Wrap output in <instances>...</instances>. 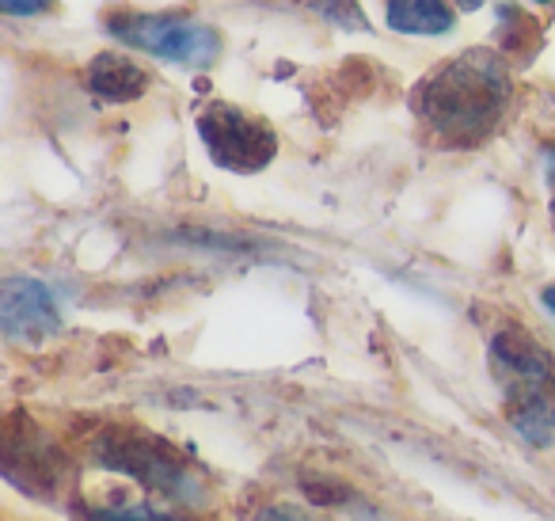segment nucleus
I'll return each mask as SVG.
<instances>
[{"label":"nucleus","mask_w":555,"mask_h":521,"mask_svg":"<svg viewBox=\"0 0 555 521\" xmlns=\"http://www.w3.org/2000/svg\"><path fill=\"white\" fill-rule=\"evenodd\" d=\"M509 100L506 69L494 54L472 50L423 80L415 107L434 138L449 145H476L494 130Z\"/></svg>","instance_id":"1"},{"label":"nucleus","mask_w":555,"mask_h":521,"mask_svg":"<svg viewBox=\"0 0 555 521\" xmlns=\"http://www.w3.org/2000/svg\"><path fill=\"white\" fill-rule=\"evenodd\" d=\"M491 369L506 392L509 422L532 445H547L555 434V366L547 351L521 328H506L491 343Z\"/></svg>","instance_id":"2"},{"label":"nucleus","mask_w":555,"mask_h":521,"mask_svg":"<svg viewBox=\"0 0 555 521\" xmlns=\"http://www.w3.org/2000/svg\"><path fill=\"white\" fill-rule=\"evenodd\" d=\"M198 134L217 168L236 171V176H255L278 156L274 130L259 115L232 107V103H209L198 115Z\"/></svg>","instance_id":"3"},{"label":"nucleus","mask_w":555,"mask_h":521,"mask_svg":"<svg viewBox=\"0 0 555 521\" xmlns=\"http://www.w3.org/2000/svg\"><path fill=\"white\" fill-rule=\"evenodd\" d=\"M95 453L107 468H118L122 475H133L145 487L164 491L171 498H194L198 495V480L183 465L176 449L153 434H130V430H111L95 442Z\"/></svg>","instance_id":"4"},{"label":"nucleus","mask_w":555,"mask_h":521,"mask_svg":"<svg viewBox=\"0 0 555 521\" xmlns=\"http://www.w3.org/2000/svg\"><path fill=\"white\" fill-rule=\"evenodd\" d=\"M107 31L115 35L118 42L133 50H149L156 58H168V62L191 65V69H202V65L217 62L221 54V35L209 24H198V20H179V16H115L107 24Z\"/></svg>","instance_id":"5"},{"label":"nucleus","mask_w":555,"mask_h":521,"mask_svg":"<svg viewBox=\"0 0 555 521\" xmlns=\"http://www.w3.org/2000/svg\"><path fill=\"white\" fill-rule=\"evenodd\" d=\"M62 328L57 293L39 278H9L0 282V331L16 339L54 335Z\"/></svg>","instance_id":"6"},{"label":"nucleus","mask_w":555,"mask_h":521,"mask_svg":"<svg viewBox=\"0 0 555 521\" xmlns=\"http://www.w3.org/2000/svg\"><path fill=\"white\" fill-rule=\"evenodd\" d=\"M153 77L130 54H100L88 65V88L103 103H133L149 92Z\"/></svg>","instance_id":"7"},{"label":"nucleus","mask_w":555,"mask_h":521,"mask_svg":"<svg viewBox=\"0 0 555 521\" xmlns=\"http://www.w3.org/2000/svg\"><path fill=\"white\" fill-rule=\"evenodd\" d=\"M388 27L400 35H446L453 27L449 0H388Z\"/></svg>","instance_id":"8"},{"label":"nucleus","mask_w":555,"mask_h":521,"mask_svg":"<svg viewBox=\"0 0 555 521\" xmlns=\"http://www.w3.org/2000/svg\"><path fill=\"white\" fill-rule=\"evenodd\" d=\"M88 521H176V518L160 510H138V506H130V510H95L88 513Z\"/></svg>","instance_id":"9"},{"label":"nucleus","mask_w":555,"mask_h":521,"mask_svg":"<svg viewBox=\"0 0 555 521\" xmlns=\"http://www.w3.org/2000/svg\"><path fill=\"white\" fill-rule=\"evenodd\" d=\"M50 9H54V0H0V16L31 20V16H47Z\"/></svg>","instance_id":"10"},{"label":"nucleus","mask_w":555,"mask_h":521,"mask_svg":"<svg viewBox=\"0 0 555 521\" xmlns=\"http://www.w3.org/2000/svg\"><path fill=\"white\" fill-rule=\"evenodd\" d=\"M255 521H320L305 510H294V506H267V510L255 513Z\"/></svg>","instance_id":"11"},{"label":"nucleus","mask_w":555,"mask_h":521,"mask_svg":"<svg viewBox=\"0 0 555 521\" xmlns=\"http://www.w3.org/2000/svg\"><path fill=\"white\" fill-rule=\"evenodd\" d=\"M544 305H547V308H552V313H555V285H552V290H544Z\"/></svg>","instance_id":"12"},{"label":"nucleus","mask_w":555,"mask_h":521,"mask_svg":"<svg viewBox=\"0 0 555 521\" xmlns=\"http://www.w3.org/2000/svg\"><path fill=\"white\" fill-rule=\"evenodd\" d=\"M456 4H461V9H479V0H456Z\"/></svg>","instance_id":"13"},{"label":"nucleus","mask_w":555,"mask_h":521,"mask_svg":"<svg viewBox=\"0 0 555 521\" xmlns=\"http://www.w3.org/2000/svg\"><path fill=\"white\" fill-rule=\"evenodd\" d=\"M544 4H555V0H544Z\"/></svg>","instance_id":"14"}]
</instances>
